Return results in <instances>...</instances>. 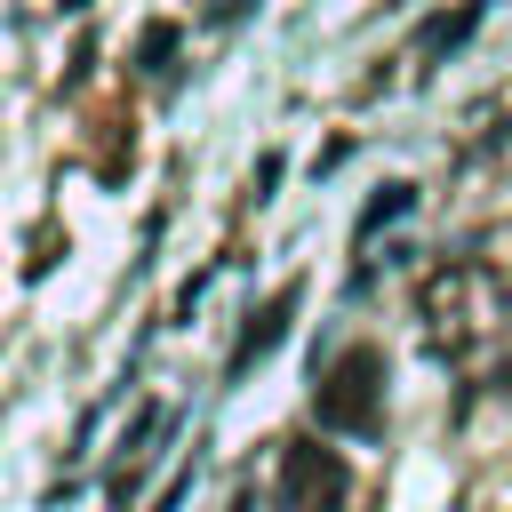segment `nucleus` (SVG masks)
<instances>
[{
    "label": "nucleus",
    "instance_id": "f257e3e1",
    "mask_svg": "<svg viewBox=\"0 0 512 512\" xmlns=\"http://www.w3.org/2000/svg\"><path fill=\"white\" fill-rule=\"evenodd\" d=\"M416 312H424L432 344L464 352V344H480V336H496L512 320V288H504L496 264H432L416 280Z\"/></svg>",
    "mask_w": 512,
    "mask_h": 512
},
{
    "label": "nucleus",
    "instance_id": "f03ea898",
    "mask_svg": "<svg viewBox=\"0 0 512 512\" xmlns=\"http://www.w3.org/2000/svg\"><path fill=\"white\" fill-rule=\"evenodd\" d=\"M312 408H320L328 432H352V440L384 432V352H376V344H344V352L320 368Z\"/></svg>",
    "mask_w": 512,
    "mask_h": 512
},
{
    "label": "nucleus",
    "instance_id": "7ed1b4c3",
    "mask_svg": "<svg viewBox=\"0 0 512 512\" xmlns=\"http://www.w3.org/2000/svg\"><path fill=\"white\" fill-rule=\"evenodd\" d=\"M344 496H352V472L336 448H320V440L280 448V488H272L280 512H344Z\"/></svg>",
    "mask_w": 512,
    "mask_h": 512
},
{
    "label": "nucleus",
    "instance_id": "20e7f679",
    "mask_svg": "<svg viewBox=\"0 0 512 512\" xmlns=\"http://www.w3.org/2000/svg\"><path fill=\"white\" fill-rule=\"evenodd\" d=\"M288 312H296V280H288V288H272V304H264V312H248V328H240V344H232V368H256V360L280 344Z\"/></svg>",
    "mask_w": 512,
    "mask_h": 512
},
{
    "label": "nucleus",
    "instance_id": "39448f33",
    "mask_svg": "<svg viewBox=\"0 0 512 512\" xmlns=\"http://www.w3.org/2000/svg\"><path fill=\"white\" fill-rule=\"evenodd\" d=\"M160 424H168V408H160V400H144V408H136V424H128V440H120V472H112V488H120V496H128V480L144 472V448H152V432H160Z\"/></svg>",
    "mask_w": 512,
    "mask_h": 512
},
{
    "label": "nucleus",
    "instance_id": "423d86ee",
    "mask_svg": "<svg viewBox=\"0 0 512 512\" xmlns=\"http://www.w3.org/2000/svg\"><path fill=\"white\" fill-rule=\"evenodd\" d=\"M472 24H480V8H472V0H464L456 16H432V24L416 32V56H440V48H456V40L472 32Z\"/></svg>",
    "mask_w": 512,
    "mask_h": 512
},
{
    "label": "nucleus",
    "instance_id": "0eeeda50",
    "mask_svg": "<svg viewBox=\"0 0 512 512\" xmlns=\"http://www.w3.org/2000/svg\"><path fill=\"white\" fill-rule=\"evenodd\" d=\"M136 56H144V64L160 72V64L176 56V24H144V48H136Z\"/></svg>",
    "mask_w": 512,
    "mask_h": 512
},
{
    "label": "nucleus",
    "instance_id": "6e6552de",
    "mask_svg": "<svg viewBox=\"0 0 512 512\" xmlns=\"http://www.w3.org/2000/svg\"><path fill=\"white\" fill-rule=\"evenodd\" d=\"M72 8H80V0H72Z\"/></svg>",
    "mask_w": 512,
    "mask_h": 512
}]
</instances>
